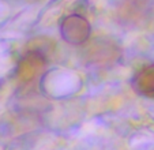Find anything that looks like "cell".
<instances>
[{
	"label": "cell",
	"instance_id": "obj_1",
	"mask_svg": "<svg viewBox=\"0 0 154 150\" xmlns=\"http://www.w3.org/2000/svg\"><path fill=\"white\" fill-rule=\"evenodd\" d=\"M135 90L146 97L154 98V64L142 68L134 79Z\"/></svg>",
	"mask_w": 154,
	"mask_h": 150
}]
</instances>
